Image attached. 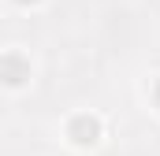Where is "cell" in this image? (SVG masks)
<instances>
[{
    "instance_id": "7a4b0ae2",
    "label": "cell",
    "mask_w": 160,
    "mask_h": 156,
    "mask_svg": "<svg viewBox=\"0 0 160 156\" xmlns=\"http://www.w3.org/2000/svg\"><path fill=\"white\" fill-rule=\"evenodd\" d=\"M30 78V60H22L19 52H4V82L15 89Z\"/></svg>"
},
{
    "instance_id": "3957f363",
    "label": "cell",
    "mask_w": 160,
    "mask_h": 156,
    "mask_svg": "<svg viewBox=\"0 0 160 156\" xmlns=\"http://www.w3.org/2000/svg\"><path fill=\"white\" fill-rule=\"evenodd\" d=\"M153 97H157V108H160V82L153 85Z\"/></svg>"
},
{
    "instance_id": "277c9868",
    "label": "cell",
    "mask_w": 160,
    "mask_h": 156,
    "mask_svg": "<svg viewBox=\"0 0 160 156\" xmlns=\"http://www.w3.org/2000/svg\"><path fill=\"white\" fill-rule=\"evenodd\" d=\"M15 4H38V0H15Z\"/></svg>"
},
{
    "instance_id": "6da1fadb",
    "label": "cell",
    "mask_w": 160,
    "mask_h": 156,
    "mask_svg": "<svg viewBox=\"0 0 160 156\" xmlns=\"http://www.w3.org/2000/svg\"><path fill=\"white\" fill-rule=\"evenodd\" d=\"M67 134H71L75 145H97V138H101V119H93V115H75V119H71V126H67Z\"/></svg>"
}]
</instances>
